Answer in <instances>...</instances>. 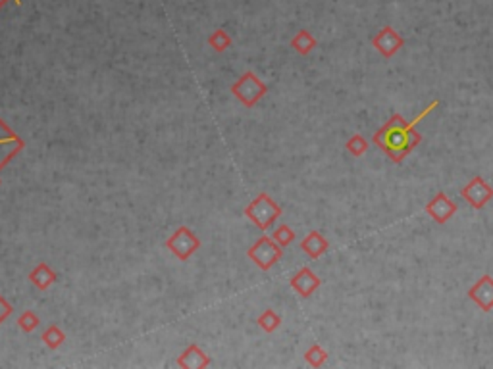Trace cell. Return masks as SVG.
Instances as JSON below:
<instances>
[{
    "instance_id": "obj_1",
    "label": "cell",
    "mask_w": 493,
    "mask_h": 369,
    "mask_svg": "<svg viewBox=\"0 0 493 369\" xmlns=\"http://www.w3.org/2000/svg\"><path fill=\"white\" fill-rule=\"evenodd\" d=\"M440 106V101H434L428 108L412 119L407 121L401 114H395L385 126L374 135V144L380 146L395 164H401L403 160L407 158L410 152L415 151L418 146V143L422 141V135L417 133V126L420 119H424L432 110H435Z\"/></svg>"
},
{
    "instance_id": "obj_2",
    "label": "cell",
    "mask_w": 493,
    "mask_h": 369,
    "mask_svg": "<svg viewBox=\"0 0 493 369\" xmlns=\"http://www.w3.org/2000/svg\"><path fill=\"white\" fill-rule=\"evenodd\" d=\"M268 92V85L264 83L255 71H245L235 83L231 85V94L237 98L245 108H255Z\"/></svg>"
},
{
    "instance_id": "obj_3",
    "label": "cell",
    "mask_w": 493,
    "mask_h": 369,
    "mask_svg": "<svg viewBox=\"0 0 493 369\" xmlns=\"http://www.w3.org/2000/svg\"><path fill=\"white\" fill-rule=\"evenodd\" d=\"M245 216L255 223L260 231H268L281 216V208L278 202H274L270 194L260 193L245 208Z\"/></svg>"
},
{
    "instance_id": "obj_4",
    "label": "cell",
    "mask_w": 493,
    "mask_h": 369,
    "mask_svg": "<svg viewBox=\"0 0 493 369\" xmlns=\"http://www.w3.org/2000/svg\"><path fill=\"white\" fill-rule=\"evenodd\" d=\"M249 260L255 264L256 268L262 269V271H270V269L281 260L283 256V246L274 241L272 237L262 235L256 241L249 250H246Z\"/></svg>"
},
{
    "instance_id": "obj_5",
    "label": "cell",
    "mask_w": 493,
    "mask_h": 369,
    "mask_svg": "<svg viewBox=\"0 0 493 369\" xmlns=\"http://www.w3.org/2000/svg\"><path fill=\"white\" fill-rule=\"evenodd\" d=\"M166 248L181 261H187L199 248H201V239L193 233V229L181 225L178 227L166 241Z\"/></svg>"
},
{
    "instance_id": "obj_6",
    "label": "cell",
    "mask_w": 493,
    "mask_h": 369,
    "mask_svg": "<svg viewBox=\"0 0 493 369\" xmlns=\"http://www.w3.org/2000/svg\"><path fill=\"white\" fill-rule=\"evenodd\" d=\"M460 196L476 210H482L487 202L493 198V187L487 184L482 177H474L467 187L460 189Z\"/></svg>"
},
{
    "instance_id": "obj_7",
    "label": "cell",
    "mask_w": 493,
    "mask_h": 369,
    "mask_svg": "<svg viewBox=\"0 0 493 369\" xmlns=\"http://www.w3.org/2000/svg\"><path fill=\"white\" fill-rule=\"evenodd\" d=\"M403 44H405L403 37H401L392 26L382 27V29L372 37V46L382 54L383 58H392V56H395V54L403 49Z\"/></svg>"
},
{
    "instance_id": "obj_8",
    "label": "cell",
    "mask_w": 493,
    "mask_h": 369,
    "mask_svg": "<svg viewBox=\"0 0 493 369\" xmlns=\"http://www.w3.org/2000/svg\"><path fill=\"white\" fill-rule=\"evenodd\" d=\"M455 212H457V204L445 193H437L426 204V214L434 219L435 223H447L455 216Z\"/></svg>"
},
{
    "instance_id": "obj_9",
    "label": "cell",
    "mask_w": 493,
    "mask_h": 369,
    "mask_svg": "<svg viewBox=\"0 0 493 369\" xmlns=\"http://www.w3.org/2000/svg\"><path fill=\"white\" fill-rule=\"evenodd\" d=\"M291 289L295 291L297 294H301L303 298H308V296H312L315 294V291L318 289V286L322 285V281H320V277L316 275L315 271L310 268H301L293 275V279L290 281Z\"/></svg>"
},
{
    "instance_id": "obj_10",
    "label": "cell",
    "mask_w": 493,
    "mask_h": 369,
    "mask_svg": "<svg viewBox=\"0 0 493 369\" xmlns=\"http://www.w3.org/2000/svg\"><path fill=\"white\" fill-rule=\"evenodd\" d=\"M468 296L472 302L478 304L480 310H493V277L484 275L482 279H478L476 285L468 291Z\"/></svg>"
},
{
    "instance_id": "obj_11",
    "label": "cell",
    "mask_w": 493,
    "mask_h": 369,
    "mask_svg": "<svg viewBox=\"0 0 493 369\" xmlns=\"http://www.w3.org/2000/svg\"><path fill=\"white\" fill-rule=\"evenodd\" d=\"M26 146V143L17 137L12 129H10L2 119H0V151L2 148H6V151H14V152H19L22 148ZM14 158V154H10V152H0V169L4 168L6 164H8L10 160Z\"/></svg>"
},
{
    "instance_id": "obj_12",
    "label": "cell",
    "mask_w": 493,
    "mask_h": 369,
    "mask_svg": "<svg viewBox=\"0 0 493 369\" xmlns=\"http://www.w3.org/2000/svg\"><path fill=\"white\" fill-rule=\"evenodd\" d=\"M178 366L183 369H203L210 366V358L201 350L199 344H189L178 358Z\"/></svg>"
},
{
    "instance_id": "obj_13",
    "label": "cell",
    "mask_w": 493,
    "mask_h": 369,
    "mask_svg": "<svg viewBox=\"0 0 493 369\" xmlns=\"http://www.w3.org/2000/svg\"><path fill=\"white\" fill-rule=\"evenodd\" d=\"M328 246H330V243L324 239L320 231H310V233L301 241L303 252H305L308 258H312V260H318L320 256H324L326 250H328Z\"/></svg>"
},
{
    "instance_id": "obj_14",
    "label": "cell",
    "mask_w": 493,
    "mask_h": 369,
    "mask_svg": "<svg viewBox=\"0 0 493 369\" xmlns=\"http://www.w3.org/2000/svg\"><path fill=\"white\" fill-rule=\"evenodd\" d=\"M56 277H58L56 275V271H52L49 264L41 261L39 266H35V268L29 271V277H27V279H29L39 291H47V289L56 281Z\"/></svg>"
},
{
    "instance_id": "obj_15",
    "label": "cell",
    "mask_w": 493,
    "mask_h": 369,
    "mask_svg": "<svg viewBox=\"0 0 493 369\" xmlns=\"http://www.w3.org/2000/svg\"><path fill=\"white\" fill-rule=\"evenodd\" d=\"M316 44H318V41L315 39V35L310 33V31H306V29H301V31L291 39V49L297 52V54H301V56L310 54V52L316 49Z\"/></svg>"
},
{
    "instance_id": "obj_16",
    "label": "cell",
    "mask_w": 493,
    "mask_h": 369,
    "mask_svg": "<svg viewBox=\"0 0 493 369\" xmlns=\"http://www.w3.org/2000/svg\"><path fill=\"white\" fill-rule=\"evenodd\" d=\"M41 341H43L51 350H58L60 346L64 344V341H66V333L62 331L60 325H51V327L44 329V333L41 335Z\"/></svg>"
},
{
    "instance_id": "obj_17",
    "label": "cell",
    "mask_w": 493,
    "mask_h": 369,
    "mask_svg": "<svg viewBox=\"0 0 493 369\" xmlns=\"http://www.w3.org/2000/svg\"><path fill=\"white\" fill-rule=\"evenodd\" d=\"M231 44H233V41H231L230 33L224 31V29H216L214 33L208 35V46H210L214 52L228 51Z\"/></svg>"
},
{
    "instance_id": "obj_18",
    "label": "cell",
    "mask_w": 493,
    "mask_h": 369,
    "mask_svg": "<svg viewBox=\"0 0 493 369\" xmlns=\"http://www.w3.org/2000/svg\"><path fill=\"white\" fill-rule=\"evenodd\" d=\"M256 325H260L264 333H274L281 325L280 314H276L274 310H264L256 319Z\"/></svg>"
},
{
    "instance_id": "obj_19",
    "label": "cell",
    "mask_w": 493,
    "mask_h": 369,
    "mask_svg": "<svg viewBox=\"0 0 493 369\" xmlns=\"http://www.w3.org/2000/svg\"><path fill=\"white\" fill-rule=\"evenodd\" d=\"M305 360L308 366H312V368H320V366H324L326 360H328V352L324 350L320 344H312V346L305 352Z\"/></svg>"
},
{
    "instance_id": "obj_20",
    "label": "cell",
    "mask_w": 493,
    "mask_h": 369,
    "mask_svg": "<svg viewBox=\"0 0 493 369\" xmlns=\"http://www.w3.org/2000/svg\"><path fill=\"white\" fill-rule=\"evenodd\" d=\"M17 325H19V329L24 333H33L35 329L41 325V319H39V316L33 310H26L17 318Z\"/></svg>"
},
{
    "instance_id": "obj_21",
    "label": "cell",
    "mask_w": 493,
    "mask_h": 369,
    "mask_svg": "<svg viewBox=\"0 0 493 369\" xmlns=\"http://www.w3.org/2000/svg\"><path fill=\"white\" fill-rule=\"evenodd\" d=\"M272 239L276 241V243L280 244V246L285 248V246H290V244L295 241V231H293L290 225L283 223V225H278L276 229H274Z\"/></svg>"
},
{
    "instance_id": "obj_22",
    "label": "cell",
    "mask_w": 493,
    "mask_h": 369,
    "mask_svg": "<svg viewBox=\"0 0 493 369\" xmlns=\"http://www.w3.org/2000/svg\"><path fill=\"white\" fill-rule=\"evenodd\" d=\"M345 148H347L353 156H362L366 151H368V141H366L362 135H353L351 139L347 141V144H345Z\"/></svg>"
},
{
    "instance_id": "obj_23",
    "label": "cell",
    "mask_w": 493,
    "mask_h": 369,
    "mask_svg": "<svg viewBox=\"0 0 493 369\" xmlns=\"http://www.w3.org/2000/svg\"><path fill=\"white\" fill-rule=\"evenodd\" d=\"M12 311H14V306H12V304H10L8 300L2 296V294H0V325H2V323H4V321L10 318V314H12Z\"/></svg>"
},
{
    "instance_id": "obj_24",
    "label": "cell",
    "mask_w": 493,
    "mask_h": 369,
    "mask_svg": "<svg viewBox=\"0 0 493 369\" xmlns=\"http://www.w3.org/2000/svg\"><path fill=\"white\" fill-rule=\"evenodd\" d=\"M6 2H10V0H0V10L4 8V4H6ZM12 2H14V0H12Z\"/></svg>"
},
{
    "instance_id": "obj_25",
    "label": "cell",
    "mask_w": 493,
    "mask_h": 369,
    "mask_svg": "<svg viewBox=\"0 0 493 369\" xmlns=\"http://www.w3.org/2000/svg\"><path fill=\"white\" fill-rule=\"evenodd\" d=\"M14 2H16V4H17V6H19V4H22V2H19V0H14Z\"/></svg>"
}]
</instances>
